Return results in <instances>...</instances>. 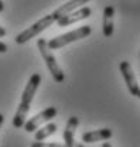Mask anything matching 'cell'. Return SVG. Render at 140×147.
I'll use <instances>...</instances> for the list:
<instances>
[{
    "label": "cell",
    "instance_id": "8",
    "mask_svg": "<svg viewBox=\"0 0 140 147\" xmlns=\"http://www.w3.org/2000/svg\"><path fill=\"white\" fill-rule=\"evenodd\" d=\"M79 125V119L76 116H71L67 122V126L65 130L62 133V137H64V144L67 147H84L82 143H76L75 142V131L76 127Z\"/></svg>",
    "mask_w": 140,
    "mask_h": 147
},
{
    "label": "cell",
    "instance_id": "6",
    "mask_svg": "<svg viewBox=\"0 0 140 147\" xmlns=\"http://www.w3.org/2000/svg\"><path fill=\"white\" fill-rule=\"evenodd\" d=\"M119 69H120V74H122L123 79L126 82V86H127L129 92L133 96H137V93L140 91V86H139V84H137V79H136V75L133 72L132 65L127 61H122L120 65H119Z\"/></svg>",
    "mask_w": 140,
    "mask_h": 147
},
{
    "label": "cell",
    "instance_id": "12",
    "mask_svg": "<svg viewBox=\"0 0 140 147\" xmlns=\"http://www.w3.org/2000/svg\"><path fill=\"white\" fill-rule=\"evenodd\" d=\"M55 131H57V125H55V123H51V122H48L47 125L40 126V127L35 130L34 137H35L37 142H43V140H45L47 137L53 136Z\"/></svg>",
    "mask_w": 140,
    "mask_h": 147
},
{
    "label": "cell",
    "instance_id": "7",
    "mask_svg": "<svg viewBox=\"0 0 140 147\" xmlns=\"http://www.w3.org/2000/svg\"><path fill=\"white\" fill-rule=\"evenodd\" d=\"M91 14H92V10H91L89 7H87V6H82V7H79V9H76V10L68 13V14L62 16L61 18H58L57 23H58L60 27H67V26H71V24H74V23L81 21V20H85V18H88Z\"/></svg>",
    "mask_w": 140,
    "mask_h": 147
},
{
    "label": "cell",
    "instance_id": "13",
    "mask_svg": "<svg viewBox=\"0 0 140 147\" xmlns=\"http://www.w3.org/2000/svg\"><path fill=\"white\" fill-rule=\"evenodd\" d=\"M31 147H67L61 143H44V142H34L31 143Z\"/></svg>",
    "mask_w": 140,
    "mask_h": 147
},
{
    "label": "cell",
    "instance_id": "15",
    "mask_svg": "<svg viewBox=\"0 0 140 147\" xmlns=\"http://www.w3.org/2000/svg\"><path fill=\"white\" fill-rule=\"evenodd\" d=\"M6 34H7V31H6V28L0 26V38H3V37H6Z\"/></svg>",
    "mask_w": 140,
    "mask_h": 147
},
{
    "label": "cell",
    "instance_id": "1",
    "mask_svg": "<svg viewBox=\"0 0 140 147\" xmlns=\"http://www.w3.org/2000/svg\"><path fill=\"white\" fill-rule=\"evenodd\" d=\"M41 84V75L40 74H33L23 91L21 95V100H20V105H18L17 110H16V115L13 117V126L17 129H21L26 123V117H27V113L30 110V105L33 102V98H34L35 92L38 89Z\"/></svg>",
    "mask_w": 140,
    "mask_h": 147
},
{
    "label": "cell",
    "instance_id": "11",
    "mask_svg": "<svg viewBox=\"0 0 140 147\" xmlns=\"http://www.w3.org/2000/svg\"><path fill=\"white\" fill-rule=\"evenodd\" d=\"M115 7L113 6H106L103 9V23H102V31L105 37H112L113 28H115Z\"/></svg>",
    "mask_w": 140,
    "mask_h": 147
},
{
    "label": "cell",
    "instance_id": "4",
    "mask_svg": "<svg viewBox=\"0 0 140 147\" xmlns=\"http://www.w3.org/2000/svg\"><path fill=\"white\" fill-rule=\"evenodd\" d=\"M54 21H55V18H54L53 14H47V16L41 17L37 23H34L31 27H28L27 30L21 31V33L16 37V42H17V44H26V42L30 41L31 38L37 37L40 33H43L45 28L51 27L54 24Z\"/></svg>",
    "mask_w": 140,
    "mask_h": 147
},
{
    "label": "cell",
    "instance_id": "9",
    "mask_svg": "<svg viewBox=\"0 0 140 147\" xmlns=\"http://www.w3.org/2000/svg\"><path fill=\"white\" fill-rule=\"evenodd\" d=\"M113 136L110 129H98V130H91L82 134V142L84 143H96V142H103L109 140Z\"/></svg>",
    "mask_w": 140,
    "mask_h": 147
},
{
    "label": "cell",
    "instance_id": "16",
    "mask_svg": "<svg viewBox=\"0 0 140 147\" xmlns=\"http://www.w3.org/2000/svg\"><path fill=\"white\" fill-rule=\"evenodd\" d=\"M3 11H4V1L0 0V13H3Z\"/></svg>",
    "mask_w": 140,
    "mask_h": 147
},
{
    "label": "cell",
    "instance_id": "10",
    "mask_svg": "<svg viewBox=\"0 0 140 147\" xmlns=\"http://www.w3.org/2000/svg\"><path fill=\"white\" fill-rule=\"evenodd\" d=\"M88 1H91V0H70V1H67L65 4L60 6V7L53 13L55 21H57L58 18H61L62 16L68 14V13L74 11V10H76V9H79V7H82V6H85Z\"/></svg>",
    "mask_w": 140,
    "mask_h": 147
},
{
    "label": "cell",
    "instance_id": "14",
    "mask_svg": "<svg viewBox=\"0 0 140 147\" xmlns=\"http://www.w3.org/2000/svg\"><path fill=\"white\" fill-rule=\"evenodd\" d=\"M6 51H7V45L3 41H0V54H4Z\"/></svg>",
    "mask_w": 140,
    "mask_h": 147
},
{
    "label": "cell",
    "instance_id": "3",
    "mask_svg": "<svg viewBox=\"0 0 140 147\" xmlns=\"http://www.w3.org/2000/svg\"><path fill=\"white\" fill-rule=\"evenodd\" d=\"M91 33H92V28L89 26H82V27L75 28V30L70 31V33L54 37L53 40L47 41V44H48V47L51 50H58V48H62V47L68 45V44L74 42V41H78V40H82L85 37L91 36Z\"/></svg>",
    "mask_w": 140,
    "mask_h": 147
},
{
    "label": "cell",
    "instance_id": "19",
    "mask_svg": "<svg viewBox=\"0 0 140 147\" xmlns=\"http://www.w3.org/2000/svg\"><path fill=\"white\" fill-rule=\"evenodd\" d=\"M137 98H140V91H139V93H137Z\"/></svg>",
    "mask_w": 140,
    "mask_h": 147
},
{
    "label": "cell",
    "instance_id": "17",
    "mask_svg": "<svg viewBox=\"0 0 140 147\" xmlns=\"http://www.w3.org/2000/svg\"><path fill=\"white\" fill-rule=\"evenodd\" d=\"M3 123H4V116L0 113V129H1V126H3Z\"/></svg>",
    "mask_w": 140,
    "mask_h": 147
},
{
    "label": "cell",
    "instance_id": "18",
    "mask_svg": "<svg viewBox=\"0 0 140 147\" xmlns=\"http://www.w3.org/2000/svg\"><path fill=\"white\" fill-rule=\"evenodd\" d=\"M102 147H112V144H110V143H108V142H105V143L102 144Z\"/></svg>",
    "mask_w": 140,
    "mask_h": 147
},
{
    "label": "cell",
    "instance_id": "2",
    "mask_svg": "<svg viewBox=\"0 0 140 147\" xmlns=\"http://www.w3.org/2000/svg\"><path fill=\"white\" fill-rule=\"evenodd\" d=\"M37 48H38L40 54L43 57V59H44V62H45V65H47V69L50 71L53 79L55 82H58V84L64 82V79H65L64 71L61 69V67H60L58 62H57V58H55L54 54L51 53L53 50L48 47L47 40H45V38H38V41H37Z\"/></svg>",
    "mask_w": 140,
    "mask_h": 147
},
{
    "label": "cell",
    "instance_id": "5",
    "mask_svg": "<svg viewBox=\"0 0 140 147\" xmlns=\"http://www.w3.org/2000/svg\"><path fill=\"white\" fill-rule=\"evenodd\" d=\"M55 116H57V108H54V106L45 108L43 112H40L38 115H35L31 119H28V120L24 123L23 127H24V130H26L27 133H33V131H35L41 125L50 122V119H54Z\"/></svg>",
    "mask_w": 140,
    "mask_h": 147
}]
</instances>
